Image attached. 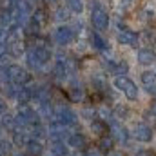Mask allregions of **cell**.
Returning a JSON list of instances; mask_svg holds the SVG:
<instances>
[{"label":"cell","mask_w":156,"mask_h":156,"mask_svg":"<svg viewBox=\"0 0 156 156\" xmlns=\"http://www.w3.org/2000/svg\"><path fill=\"white\" fill-rule=\"evenodd\" d=\"M89 20H91L93 27H94L98 33L109 29L111 15H109L107 7L104 5V2H100V0H91V5H89Z\"/></svg>","instance_id":"cell-1"},{"label":"cell","mask_w":156,"mask_h":156,"mask_svg":"<svg viewBox=\"0 0 156 156\" xmlns=\"http://www.w3.org/2000/svg\"><path fill=\"white\" fill-rule=\"evenodd\" d=\"M113 87L118 93H122L125 96V100L129 102H136L140 98V87L136 85V82H133L129 76H113Z\"/></svg>","instance_id":"cell-2"},{"label":"cell","mask_w":156,"mask_h":156,"mask_svg":"<svg viewBox=\"0 0 156 156\" xmlns=\"http://www.w3.org/2000/svg\"><path fill=\"white\" fill-rule=\"evenodd\" d=\"M7 75H9V82L15 83L16 87H24V85H29L33 82V75L29 73V69H26L20 64H9Z\"/></svg>","instance_id":"cell-3"},{"label":"cell","mask_w":156,"mask_h":156,"mask_svg":"<svg viewBox=\"0 0 156 156\" xmlns=\"http://www.w3.org/2000/svg\"><path fill=\"white\" fill-rule=\"evenodd\" d=\"M109 134L113 136V140L120 144V145H129V142L133 140V136H131V129H127L120 120L116 118H111L109 122Z\"/></svg>","instance_id":"cell-4"},{"label":"cell","mask_w":156,"mask_h":156,"mask_svg":"<svg viewBox=\"0 0 156 156\" xmlns=\"http://www.w3.org/2000/svg\"><path fill=\"white\" fill-rule=\"evenodd\" d=\"M53 40L56 45L60 47H66V45H71L75 40H76V33L75 29L71 27V24H60L55 27L53 31Z\"/></svg>","instance_id":"cell-5"},{"label":"cell","mask_w":156,"mask_h":156,"mask_svg":"<svg viewBox=\"0 0 156 156\" xmlns=\"http://www.w3.org/2000/svg\"><path fill=\"white\" fill-rule=\"evenodd\" d=\"M131 136H133V140H136L140 144H151L154 138V129L147 122H136L131 127Z\"/></svg>","instance_id":"cell-6"},{"label":"cell","mask_w":156,"mask_h":156,"mask_svg":"<svg viewBox=\"0 0 156 156\" xmlns=\"http://www.w3.org/2000/svg\"><path fill=\"white\" fill-rule=\"evenodd\" d=\"M55 107V120L56 122H60L62 125H66V127H75L78 123V113H75L71 107H67V105H53Z\"/></svg>","instance_id":"cell-7"},{"label":"cell","mask_w":156,"mask_h":156,"mask_svg":"<svg viewBox=\"0 0 156 156\" xmlns=\"http://www.w3.org/2000/svg\"><path fill=\"white\" fill-rule=\"evenodd\" d=\"M116 42L120 45H127V47H136L140 42V35L129 27H120L116 31Z\"/></svg>","instance_id":"cell-8"},{"label":"cell","mask_w":156,"mask_h":156,"mask_svg":"<svg viewBox=\"0 0 156 156\" xmlns=\"http://www.w3.org/2000/svg\"><path fill=\"white\" fill-rule=\"evenodd\" d=\"M66 144L71 151H87V136L83 133L71 131L69 136L66 138Z\"/></svg>","instance_id":"cell-9"},{"label":"cell","mask_w":156,"mask_h":156,"mask_svg":"<svg viewBox=\"0 0 156 156\" xmlns=\"http://www.w3.org/2000/svg\"><path fill=\"white\" fill-rule=\"evenodd\" d=\"M69 67H67V60H66V56H56L55 58V62H53V76L55 80H58V82H66L67 78H69Z\"/></svg>","instance_id":"cell-10"},{"label":"cell","mask_w":156,"mask_h":156,"mask_svg":"<svg viewBox=\"0 0 156 156\" xmlns=\"http://www.w3.org/2000/svg\"><path fill=\"white\" fill-rule=\"evenodd\" d=\"M33 136H31V133H29V129L27 127H16V131L15 133H11V144H13V147H27V144H29V140H31Z\"/></svg>","instance_id":"cell-11"},{"label":"cell","mask_w":156,"mask_h":156,"mask_svg":"<svg viewBox=\"0 0 156 156\" xmlns=\"http://www.w3.org/2000/svg\"><path fill=\"white\" fill-rule=\"evenodd\" d=\"M136 62L144 67H151L156 66V51L153 47H142L136 53Z\"/></svg>","instance_id":"cell-12"},{"label":"cell","mask_w":156,"mask_h":156,"mask_svg":"<svg viewBox=\"0 0 156 156\" xmlns=\"http://www.w3.org/2000/svg\"><path fill=\"white\" fill-rule=\"evenodd\" d=\"M89 40H91V45H93L94 51H98V53H102V55L111 53L109 42L102 37V33H98V31H91V33H89Z\"/></svg>","instance_id":"cell-13"},{"label":"cell","mask_w":156,"mask_h":156,"mask_svg":"<svg viewBox=\"0 0 156 156\" xmlns=\"http://www.w3.org/2000/svg\"><path fill=\"white\" fill-rule=\"evenodd\" d=\"M140 82L145 87L149 94H156V71L154 69H145L140 75Z\"/></svg>","instance_id":"cell-14"},{"label":"cell","mask_w":156,"mask_h":156,"mask_svg":"<svg viewBox=\"0 0 156 156\" xmlns=\"http://www.w3.org/2000/svg\"><path fill=\"white\" fill-rule=\"evenodd\" d=\"M89 131L100 138V136H104V134H109V123H107L105 120H102V118L96 116L89 122Z\"/></svg>","instance_id":"cell-15"},{"label":"cell","mask_w":156,"mask_h":156,"mask_svg":"<svg viewBox=\"0 0 156 156\" xmlns=\"http://www.w3.org/2000/svg\"><path fill=\"white\" fill-rule=\"evenodd\" d=\"M67 94H69V100L71 102L80 104L83 100V96H85V91H83V87L78 83L76 80H71L69 82V87H67Z\"/></svg>","instance_id":"cell-16"},{"label":"cell","mask_w":156,"mask_h":156,"mask_svg":"<svg viewBox=\"0 0 156 156\" xmlns=\"http://www.w3.org/2000/svg\"><path fill=\"white\" fill-rule=\"evenodd\" d=\"M31 47H33V51H35V55H37V58H38L40 67L47 66V64L53 60V51H51L47 45H31Z\"/></svg>","instance_id":"cell-17"},{"label":"cell","mask_w":156,"mask_h":156,"mask_svg":"<svg viewBox=\"0 0 156 156\" xmlns=\"http://www.w3.org/2000/svg\"><path fill=\"white\" fill-rule=\"evenodd\" d=\"M115 144H116V142L113 140L111 134H104V136H100V138L96 140V151L102 153V154H107L109 151L115 149Z\"/></svg>","instance_id":"cell-18"},{"label":"cell","mask_w":156,"mask_h":156,"mask_svg":"<svg viewBox=\"0 0 156 156\" xmlns=\"http://www.w3.org/2000/svg\"><path fill=\"white\" fill-rule=\"evenodd\" d=\"M16 127H18V123H16L13 113H7V111H5V113L0 116V129H2V131H5V133H15Z\"/></svg>","instance_id":"cell-19"},{"label":"cell","mask_w":156,"mask_h":156,"mask_svg":"<svg viewBox=\"0 0 156 156\" xmlns=\"http://www.w3.org/2000/svg\"><path fill=\"white\" fill-rule=\"evenodd\" d=\"M45 145H44V140H38V138H31L27 147H26V153L29 156H44L45 153Z\"/></svg>","instance_id":"cell-20"},{"label":"cell","mask_w":156,"mask_h":156,"mask_svg":"<svg viewBox=\"0 0 156 156\" xmlns=\"http://www.w3.org/2000/svg\"><path fill=\"white\" fill-rule=\"evenodd\" d=\"M71 15H73V13H71L64 4H58V5L53 9V18L58 22V26H60V24H67V22L71 20Z\"/></svg>","instance_id":"cell-21"},{"label":"cell","mask_w":156,"mask_h":156,"mask_svg":"<svg viewBox=\"0 0 156 156\" xmlns=\"http://www.w3.org/2000/svg\"><path fill=\"white\" fill-rule=\"evenodd\" d=\"M47 151H49V156H69L71 154V149L67 147L66 142H51Z\"/></svg>","instance_id":"cell-22"},{"label":"cell","mask_w":156,"mask_h":156,"mask_svg":"<svg viewBox=\"0 0 156 156\" xmlns=\"http://www.w3.org/2000/svg\"><path fill=\"white\" fill-rule=\"evenodd\" d=\"M31 22H35L40 29L45 27V24L49 22V16H47V9L45 7H35L33 13H31Z\"/></svg>","instance_id":"cell-23"},{"label":"cell","mask_w":156,"mask_h":156,"mask_svg":"<svg viewBox=\"0 0 156 156\" xmlns=\"http://www.w3.org/2000/svg\"><path fill=\"white\" fill-rule=\"evenodd\" d=\"M7 55H11L13 58H20L26 55V45L24 40H13L7 44Z\"/></svg>","instance_id":"cell-24"},{"label":"cell","mask_w":156,"mask_h":156,"mask_svg":"<svg viewBox=\"0 0 156 156\" xmlns=\"http://www.w3.org/2000/svg\"><path fill=\"white\" fill-rule=\"evenodd\" d=\"M16 104L18 105H27V104H31L33 102V89L29 87V85H24V87H20L18 89V93H16Z\"/></svg>","instance_id":"cell-25"},{"label":"cell","mask_w":156,"mask_h":156,"mask_svg":"<svg viewBox=\"0 0 156 156\" xmlns=\"http://www.w3.org/2000/svg\"><path fill=\"white\" fill-rule=\"evenodd\" d=\"M64 5L73 13V15H83L85 11V2L83 0H64Z\"/></svg>","instance_id":"cell-26"},{"label":"cell","mask_w":156,"mask_h":156,"mask_svg":"<svg viewBox=\"0 0 156 156\" xmlns=\"http://www.w3.org/2000/svg\"><path fill=\"white\" fill-rule=\"evenodd\" d=\"M24 58H26V66H27L31 71L42 69V67H40L38 58H37V55H35V51H33V47H27V49H26V55H24Z\"/></svg>","instance_id":"cell-27"},{"label":"cell","mask_w":156,"mask_h":156,"mask_svg":"<svg viewBox=\"0 0 156 156\" xmlns=\"http://www.w3.org/2000/svg\"><path fill=\"white\" fill-rule=\"evenodd\" d=\"M131 116V109L127 107V105H123V104H118L116 107L113 109V118H116V120H127V118Z\"/></svg>","instance_id":"cell-28"},{"label":"cell","mask_w":156,"mask_h":156,"mask_svg":"<svg viewBox=\"0 0 156 156\" xmlns=\"http://www.w3.org/2000/svg\"><path fill=\"white\" fill-rule=\"evenodd\" d=\"M142 16H144L145 20H154L156 9H154V7H151V5H145V7H144V11H142Z\"/></svg>","instance_id":"cell-29"},{"label":"cell","mask_w":156,"mask_h":156,"mask_svg":"<svg viewBox=\"0 0 156 156\" xmlns=\"http://www.w3.org/2000/svg\"><path fill=\"white\" fill-rule=\"evenodd\" d=\"M134 156H154V153L151 149H140V151H136Z\"/></svg>","instance_id":"cell-30"},{"label":"cell","mask_w":156,"mask_h":156,"mask_svg":"<svg viewBox=\"0 0 156 156\" xmlns=\"http://www.w3.org/2000/svg\"><path fill=\"white\" fill-rule=\"evenodd\" d=\"M105 156H125V154H123V151H122V149H113V151H109Z\"/></svg>","instance_id":"cell-31"},{"label":"cell","mask_w":156,"mask_h":156,"mask_svg":"<svg viewBox=\"0 0 156 156\" xmlns=\"http://www.w3.org/2000/svg\"><path fill=\"white\" fill-rule=\"evenodd\" d=\"M7 55V44H0V60Z\"/></svg>","instance_id":"cell-32"},{"label":"cell","mask_w":156,"mask_h":156,"mask_svg":"<svg viewBox=\"0 0 156 156\" xmlns=\"http://www.w3.org/2000/svg\"><path fill=\"white\" fill-rule=\"evenodd\" d=\"M85 156H102V153H98L96 149H87L85 151Z\"/></svg>","instance_id":"cell-33"},{"label":"cell","mask_w":156,"mask_h":156,"mask_svg":"<svg viewBox=\"0 0 156 156\" xmlns=\"http://www.w3.org/2000/svg\"><path fill=\"white\" fill-rule=\"evenodd\" d=\"M151 111H153V115H156V96L153 100V104H151Z\"/></svg>","instance_id":"cell-34"},{"label":"cell","mask_w":156,"mask_h":156,"mask_svg":"<svg viewBox=\"0 0 156 156\" xmlns=\"http://www.w3.org/2000/svg\"><path fill=\"white\" fill-rule=\"evenodd\" d=\"M15 156H29V154H27V153H16Z\"/></svg>","instance_id":"cell-35"},{"label":"cell","mask_w":156,"mask_h":156,"mask_svg":"<svg viewBox=\"0 0 156 156\" xmlns=\"http://www.w3.org/2000/svg\"><path fill=\"white\" fill-rule=\"evenodd\" d=\"M9 2H11V4L15 5V4H18V2H22V0H9Z\"/></svg>","instance_id":"cell-36"},{"label":"cell","mask_w":156,"mask_h":156,"mask_svg":"<svg viewBox=\"0 0 156 156\" xmlns=\"http://www.w3.org/2000/svg\"><path fill=\"white\" fill-rule=\"evenodd\" d=\"M47 2H56V0H47Z\"/></svg>","instance_id":"cell-37"},{"label":"cell","mask_w":156,"mask_h":156,"mask_svg":"<svg viewBox=\"0 0 156 156\" xmlns=\"http://www.w3.org/2000/svg\"><path fill=\"white\" fill-rule=\"evenodd\" d=\"M29 2H37V0H29Z\"/></svg>","instance_id":"cell-38"},{"label":"cell","mask_w":156,"mask_h":156,"mask_svg":"<svg viewBox=\"0 0 156 156\" xmlns=\"http://www.w3.org/2000/svg\"><path fill=\"white\" fill-rule=\"evenodd\" d=\"M69 156H75V154H73V153H71V154H69Z\"/></svg>","instance_id":"cell-39"}]
</instances>
